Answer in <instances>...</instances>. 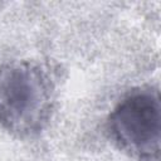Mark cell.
<instances>
[{
	"instance_id": "cell-2",
	"label": "cell",
	"mask_w": 161,
	"mask_h": 161,
	"mask_svg": "<svg viewBox=\"0 0 161 161\" xmlns=\"http://www.w3.org/2000/svg\"><path fill=\"white\" fill-rule=\"evenodd\" d=\"M113 142L140 161H158L161 151L160 91L153 86L133 88L114 106L107 119Z\"/></svg>"
},
{
	"instance_id": "cell-1",
	"label": "cell",
	"mask_w": 161,
	"mask_h": 161,
	"mask_svg": "<svg viewBox=\"0 0 161 161\" xmlns=\"http://www.w3.org/2000/svg\"><path fill=\"white\" fill-rule=\"evenodd\" d=\"M55 84L47 67L34 60L0 65V125L19 138L34 137L48 125Z\"/></svg>"
}]
</instances>
